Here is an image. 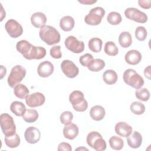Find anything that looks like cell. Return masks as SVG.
Returning <instances> with one entry per match:
<instances>
[{"label":"cell","instance_id":"12","mask_svg":"<svg viewBox=\"0 0 151 151\" xmlns=\"http://www.w3.org/2000/svg\"><path fill=\"white\" fill-rule=\"evenodd\" d=\"M45 97L44 95L40 92H35L27 96L25 103L29 107H39L44 104Z\"/></svg>","mask_w":151,"mask_h":151},{"label":"cell","instance_id":"21","mask_svg":"<svg viewBox=\"0 0 151 151\" xmlns=\"http://www.w3.org/2000/svg\"><path fill=\"white\" fill-rule=\"evenodd\" d=\"M74 19L71 16H64L60 21V27L64 31H70L74 27Z\"/></svg>","mask_w":151,"mask_h":151},{"label":"cell","instance_id":"2","mask_svg":"<svg viewBox=\"0 0 151 151\" xmlns=\"http://www.w3.org/2000/svg\"><path fill=\"white\" fill-rule=\"evenodd\" d=\"M39 36L41 40L48 45L58 43L61 39L59 32L50 25H44L41 27L39 32Z\"/></svg>","mask_w":151,"mask_h":151},{"label":"cell","instance_id":"16","mask_svg":"<svg viewBox=\"0 0 151 151\" xmlns=\"http://www.w3.org/2000/svg\"><path fill=\"white\" fill-rule=\"evenodd\" d=\"M79 129L74 123H71L67 125H65L63 128V135L65 138L69 140L74 139L78 134Z\"/></svg>","mask_w":151,"mask_h":151},{"label":"cell","instance_id":"13","mask_svg":"<svg viewBox=\"0 0 151 151\" xmlns=\"http://www.w3.org/2000/svg\"><path fill=\"white\" fill-rule=\"evenodd\" d=\"M24 137L28 143L30 144H35L40 140L41 132L37 127L31 126L25 130L24 132Z\"/></svg>","mask_w":151,"mask_h":151},{"label":"cell","instance_id":"8","mask_svg":"<svg viewBox=\"0 0 151 151\" xmlns=\"http://www.w3.org/2000/svg\"><path fill=\"white\" fill-rule=\"evenodd\" d=\"M65 47L73 53L79 54L84 50V43L79 41L74 36L70 35L66 38L64 41Z\"/></svg>","mask_w":151,"mask_h":151},{"label":"cell","instance_id":"39","mask_svg":"<svg viewBox=\"0 0 151 151\" xmlns=\"http://www.w3.org/2000/svg\"><path fill=\"white\" fill-rule=\"evenodd\" d=\"M50 55L55 59H59L62 57L61 52V47L60 45L53 46L50 50Z\"/></svg>","mask_w":151,"mask_h":151},{"label":"cell","instance_id":"17","mask_svg":"<svg viewBox=\"0 0 151 151\" xmlns=\"http://www.w3.org/2000/svg\"><path fill=\"white\" fill-rule=\"evenodd\" d=\"M141 53L136 50H132L126 52L124 59L126 62L130 65H136L142 60Z\"/></svg>","mask_w":151,"mask_h":151},{"label":"cell","instance_id":"27","mask_svg":"<svg viewBox=\"0 0 151 151\" xmlns=\"http://www.w3.org/2000/svg\"><path fill=\"white\" fill-rule=\"evenodd\" d=\"M4 141L5 145L10 148L17 147L21 143L20 137L17 133H15L12 136H5Z\"/></svg>","mask_w":151,"mask_h":151},{"label":"cell","instance_id":"28","mask_svg":"<svg viewBox=\"0 0 151 151\" xmlns=\"http://www.w3.org/2000/svg\"><path fill=\"white\" fill-rule=\"evenodd\" d=\"M103 42L102 40L99 38H92L90 39L88 43L89 49L94 52H99L102 48Z\"/></svg>","mask_w":151,"mask_h":151},{"label":"cell","instance_id":"43","mask_svg":"<svg viewBox=\"0 0 151 151\" xmlns=\"http://www.w3.org/2000/svg\"><path fill=\"white\" fill-rule=\"evenodd\" d=\"M145 76L149 80H150V65H148L145 68L144 70Z\"/></svg>","mask_w":151,"mask_h":151},{"label":"cell","instance_id":"5","mask_svg":"<svg viewBox=\"0 0 151 151\" xmlns=\"http://www.w3.org/2000/svg\"><path fill=\"white\" fill-rule=\"evenodd\" d=\"M26 73L25 68L21 65H17L12 67L7 80L8 85L11 88H14L22 81L25 77Z\"/></svg>","mask_w":151,"mask_h":151},{"label":"cell","instance_id":"31","mask_svg":"<svg viewBox=\"0 0 151 151\" xmlns=\"http://www.w3.org/2000/svg\"><path fill=\"white\" fill-rule=\"evenodd\" d=\"M104 50L105 53L110 56H115L119 53L118 47L113 41L106 42Z\"/></svg>","mask_w":151,"mask_h":151},{"label":"cell","instance_id":"32","mask_svg":"<svg viewBox=\"0 0 151 151\" xmlns=\"http://www.w3.org/2000/svg\"><path fill=\"white\" fill-rule=\"evenodd\" d=\"M107 22L113 25H119L122 21V18L121 15L117 12H111L107 17Z\"/></svg>","mask_w":151,"mask_h":151},{"label":"cell","instance_id":"36","mask_svg":"<svg viewBox=\"0 0 151 151\" xmlns=\"http://www.w3.org/2000/svg\"><path fill=\"white\" fill-rule=\"evenodd\" d=\"M147 32L146 29L142 26H139L135 30V37L140 41H143L147 37Z\"/></svg>","mask_w":151,"mask_h":151},{"label":"cell","instance_id":"40","mask_svg":"<svg viewBox=\"0 0 151 151\" xmlns=\"http://www.w3.org/2000/svg\"><path fill=\"white\" fill-rule=\"evenodd\" d=\"M93 59V57L91 54L89 53H86L80 57L79 62L83 66L87 67L89 63Z\"/></svg>","mask_w":151,"mask_h":151},{"label":"cell","instance_id":"44","mask_svg":"<svg viewBox=\"0 0 151 151\" xmlns=\"http://www.w3.org/2000/svg\"><path fill=\"white\" fill-rule=\"evenodd\" d=\"M80 3L85 4V5H91L94 4L97 2V1H93V0H82V1H78Z\"/></svg>","mask_w":151,"mask_h":151},{"label":"cell","instance_id":"37","mask_svg":"<svg viewBox=\"0 0 151 151\" xmlns=\"http://www.w3.org/2000/svg\"><path fill=\"white\" fill-rule=\"evenodd\" d=\"M60 122L64 125H67L71 123L73 119V114L70 111H65L60 114Z\"/></svg>","mask_w":151,"mask_h":151},{"label":"cell","instance_id":"26","mask_svg":"<svg viewBox=\"0 0 151 151\" xmlns=\"http://www.w3.org/2000/svg\"><path fill=\"white\" fill-rule=\"evenodd\" d=\"M29 90L27 86L22 84H18L14 87V93L16 97L20 99H24L28 96Z\"/></svg>","mask_w":151,"mask_h":151},{"label":"cell","instance_id":"23","mask_svg":"<svg viewBox=\"0 0 151 151\" xmlns=\"http://www.w3.org/2000/svg\"><path fill=\"white\" fill-rule=\"evenodd\" d=\"M118 78L116 72L113 70H107L103 74V81L109 85H111L117 82Z\"/></svg>","mask_w":151,"mask_h":151},{"label":"cell","instance_id":"24","mask_svg":"<svg viewBox=\"0 0 151 151\" xmlns=\"http://www.w3.org/2000/svg\"><path fill=\"white\" fill-rule=\"evenodd\" d=\"M105 62L100 58H96L91 60L87 67L88 69L93 72H98L101 71L105 67Z\"/></svg>","mask_w":151,"mask_h":151},{"label":"cell","instance_id":"29","mask_svg":"<svg viewBox=\"0 0 151 151\" xmlns=\"http://www.w3.org/2000/svg\"><path fill=\"white\" fill-rule=\"evenodd\" d=\"M22 118L27 123H34L38 118V111L34 109H27L22 115Z\"/></svg>","mask_w":151,"mask_h":151},{"label":"cell","instance_id":"4","mask_svg":"<svg viewBox=\"0 0 151 151\" xmlns=\"http://www.w3.org/2000/svg\"><path fill=\"white\" fill-rule=\"evenodd\" d=\"M69 101L73 109L77 111H84L88 107V103L84 99L83 93L81 91H73L69 96Z\"/></svg>","mask_w":151,"mask_h":151},{"label":"cell","instance_id":"33","mask_svg":"<svg viewBox=\"0 0 151 151\" xmlns=\"http://www.w3.org/2000/svg\"><path fill=\"white\" fill-rule=\"evenodd\" d=\"M131 111L136 115L142 114L145 111V105L140 101H134L130 106Z\"/></svg>","mask_w":151,"mask_h":151},{"label":"cell","instance_id":"46","mask_svg":"<svg viewBox=\"0 0 151 151\" xmlns=\"http://www.w3.org/2000/svg\"><path fill=\"white\" fill-rule=\"evenodd\" d=\"M76 150H88V149L86 148V147H78V148H77L76 149Z\"/></svg>","mask_w":151,"mask_h":151},{"label":"cell","instance_id":"41","mask_svg":"<svg viewBox=\"0 0 151 151\" xmlns=\"http://www.w3.org/2000/svg\"><path fill=\"white\" fill-rule=\"evenodd\" d=\"M57 150L58 151H62V150L71 151L72 147H71V146L69 143H66V142H61L58 145Z\"/></svg>","mask_w":151,"mask_h":151},{"label":"cell","instance_id":"20","mask_svg":"<svg viewBox=\"0 0 151 151\" xmlns=\"http://www.w3.org/2000/svg\"><path fill=\"white\" fill-rule=\"evenodd\" d=\"M106 111L103 107L100 105H96L91 107L90 111L91 118L95 121H100L105 116Z\"/></svg>","mask_w":151,"mask_h":151},{"label":"cell","instance_id":"34","mask_svg":"<svg viewBox=\"0 0 151 151\" xmlns=\"http://www.w3.org/2000/svg\"><path fill=\"white\" fill-rule=\"evenodd\" d=\"M136 97L143 101H147L150 98V92L146 88L137 89L135 91Z\"/></svg>","mask_w":151,"mask_h":151},{"label":"cell","instance_id":"35","mask_svg":"<svg viewBox=\"0 0 151 151\" xmlns=\"http://www.w3.org/2000/svg\"><path fill=\"white\" fill-rule=\"evenodd\" d=\"M107 147L106 142L103 139V137L97 138L93 142L91 148L94 149L96 151H103L106 150Z\"/></svg>","mask_w":151,"mask_h":151},{"label":"cell","instance_id":"25","mask_svg":"<svg viewBox=\"0 0 151 151\" xmlns=\"http://www.w3.org/2000/svg\"><path fill=\"white\" fill-rule=\"evenodd\" d=\"M119 42L121 47L126 48L129 47L132 43V38L131 34L127 31L120 33L119 37Z\"/></svg>","mask_w":151,"mask_h":151},{"label":"cell","instance_id":"11","mask_svg":"<svg viewBox=\"0 0 151 151\" xmlns=\"http://www.w3.org/2000/svg\"><path fill=\"white\" fill-rule=\"evenodd\" d=\"M61 68L63 73L68 78H74L77 76L79 69L71 60H64L61 64Z\"/></svg>","mask_w":151,"mask_h":151},{"label":"cell","instance_id":"3","mask_svg":"<svg viewBox=\"0 0 151 151\" xmlns=\"http://www.w3.org/2000/svg\"><path fill=\"white\" fill-rule=\"evenodd\" d=\"M123 80L126 84L136 90L140 88L145 83L143 77L132 68H129L124 71Z\"/></svg>","mask_w":151,"mask_h":151},{"label":"cell","instance_id":"14","mask_svg":"<svg viewBox=\"0 0 151 151\" xmlns=\"http://www.w3.org/2000/svg\"><path fill=\"white\" fill-rule=\"evenodd\" d=\"M54 72V65L49 61H44L40 63L37 68V73L41 77L46 78Z\"/></svg>","mask_w":151,"mask_h":151},{"label":"cell","instance_id":"1","mask_svg":"<svg viewBox=\"0 0 151 151\" xmlns=\"http://www.w3.org/2000/svg\"><path fill=\"white\" fill-rule=\"evenodd\" d=\"M16 48L25 58L29 60L42 59L45 56L47 52L44 47L34 46L25 40L18 41Z\"/></svg>","mask_w":151,"mask_h":151},{"label":"cell","instance_id":"15","mask_svg":"<svg viewBox=\"0 0 151 151\" xmlns=\"http://www.w3.org/2000/svg\"><path fill=\"white\" fill-rule=\"evenodd\" d=\"M115 132L117 134L122 137H127L132 132V127L124 122H120L115 125Z\"/></svg>","mask_w":151,"mask_h":151},{"label":"cell","instance_id":"9","mask_svg":"<svg viewBox=\"0 0 151 151\" xmlns=\"http://www.w3.org/2000/svg\"><path fill=\"white\" fill-rule=\"evenodd\" d=\"M125 17L138 23H145L147 21V15L136 8H128L124 11Z\"/></svg>","mask_w":151,"mask_h":151},{"label":"cell","instance_id":"42","mask_svg":"<svg viewBox=\"0 0 151 151\" xmlns=\"http://www.w3.org/2000/svg\"><path fill=\"white\" fill-rule=\"evenodd\" d=\"M139 5L144 9H149L151 7V0H139Z\"/></svg>","mask_w":151,"mask_h":151},{"label":"cell","instance_id":"19","mask_svg":"<svg viewBox=\"0 0 151 151\" xmlns=\"http://www.w3.org/2000/svg\"><path fill=\"white\" fill-rule=\"evenodd\" d=\"M127 137V144L132 148H139L142 143V134L137 131L134 132L131 135L130 134Z\"/></svg>","mask_w":151,"mask_h":151},{"label":"cell","instance_id":"38","mask_svg":"<svg viewBox=\"0 0 151 151\" xmlns=\"http://www.w3.org/2000/svg\"><path fill=\"white\" fill-rule=\"evenodd\" d=\"M100 137H102V136L100 133H99L97 132L93 131V132H90L87 134V138H86V141H87V143L88 145L91 147L92 145H93V142H94V140L97 138H99Z\"/></svg>","mask_w":151,"mask_h":151},{"label":"cell","instance_id":"30","mask_svg":"<svg viewBox=\"0 0 151 151\" xmlns=\"http://www.w3.org/2000/svg\"><path fill=\"white\" fill-rule=\"evenodd\" d=\"M109 142L111 148L116 150H121L124 146V142L123 139L116 136H111L109 139Z\"/></svg>","mask_w":151,"mask_h":151},{"label":"cell","instance_id":"22","mask_svg":"<svg viewBox=\"0 0 151 151\" xmlns=\"http://www.w3.org/2000/svg\"><path fill=\"white\" fill-rule=\"evenodd\" d=\"M10 110L17 116H22L26 110V107L22 102L14 101L11 104Z\"/></svg>","mask_w":151,"mask_h":151},{"label":"cell","instance_id":"18","mask_svg":"<svg viewBox=\"0 0 151 151\" xmlns=\"http://www.w3.org/2000/svg\"><path fill=\"white\" fill-rule=\"evenodd\" d=\"M31 22L32 25L35 28H41L45 25L47 22V17L44 13L41 12H37L31 15Z\"/></svg>","mask_w":151,"mask_h":151},{"label":"cell","instance_id":"45","mask_svg":"<svg viewBox=\"0 0 151 151\" xmlns=\"http://www.w3.org/2000/svg\"><path fill=\"white\" fill-rule=\"evenodd\" d=\"M6 69L3 65H1V79H2L4 76L6 75Z\"/></svg>","mask_w":151,"mask_h":151},{"label":"cell","instance_id":"6","mask_svg":"<svg viewBox=\"0 0 151 151\" xmlns=\"http://www.w3.org/2000/svg\"><path fill=\"white\" fill-rule=\"evenodd\" d=\"M1 127L5 136L14 135L16 133V126L11 116L8 113L1 114Z\"/></svg>","mask_w":151,"mask_h":151},{"label":"cell","instance_id":"10","mask_svg":"<svg viewBox=\"0 0 151 151\" xmlns=\"http://www.w3.org/2000/svg\"><path fill=\"white\" fill-rule=\"evenodd\" d=\"M5 28L9 36L14 38L19 37L23 33L22 25L13 19H9L6 21L5 24Z\"/></svg>","mask_w":151,"mask_h":151},{"label":"cell","instance_id":"7","mask_svg":"<svg viewBox=\"0 0 151 151\" xmlns=\"http://www.w3.org/2000/svg\"><path fill=\"white\" fill-rule=\"evenodd\" d=\"M105 15V10L100 6L92 8L84 17V22L90 25H98Z\"/></svg>","mask_w":151,"mask_h":151}]
</instances>
